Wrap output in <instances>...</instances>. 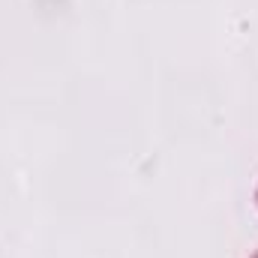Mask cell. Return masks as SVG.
Segmentation results:
<instances>
[{"label":"cell","mask_w":258,"mask_h":258,"mask_svg":"<svg viewBox=\"0 0 258 258\" xmlns=\"http://www.w3.org/2000/svg\"><path fill=\"white\" fill-rule=\"evenodd\" d=\"M255 258H258V252H255Z\"/></svg>","instance_id":"obj_1"}]
</instances>
